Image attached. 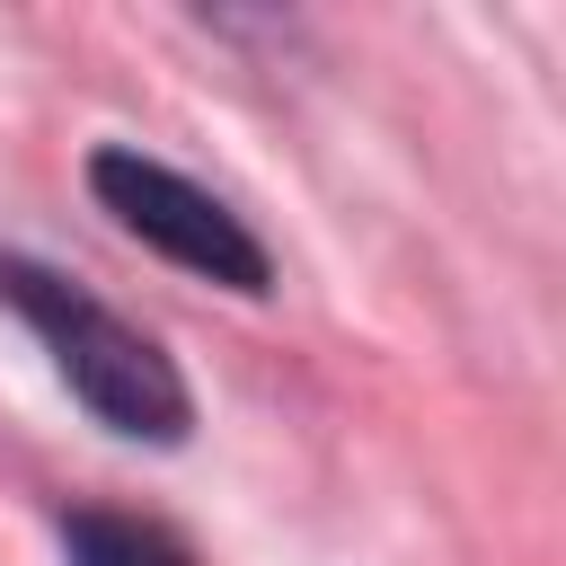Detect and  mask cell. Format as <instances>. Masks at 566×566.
Wrapping results in <instances>:
<instances>
[{
	"label": "cell",
	"mask_w": 566,
	"mask_h": 566,
	"mask_svg": "<svg viewBox=\"0 0 566 566\" xmlns=\"http://www.w3.org/2000/svg\"><path fill=\"white\" fill-rule=\"evenodd\" d=\"M0 310L53 354L62 389L124 442H186L195 424V398H186V371L168 363V345L150 327H133L115 301H97L88 283H71L62 265L44 256H18L0 248Z\"/></svg>",
	"instance_id": "cell-1"
},
{
	"label": "cell",
	"mask_w": 566,
	"mask_h": 566,
	"mask_svg": "<svg viewBox=\"0 0 566 566\" xmlns=\"http://www.w3.org/2000/svg\"><path fill=\"white\" fill-rule=\"evenodd\" d=\"M88 195H97V212L124 230V239H142L150 256H168V265H186V274H203V283H221V292H265L274 283V256H265V239L221 203V195H203L195 177H177L168 159H150V150H124V142H106V150H88Z\"/></svg>",
	"instance_id": "cell-2"
},
{
	"label": "cell",
	"mask_w": 566,
	"mask_h": 566,
	"mask_svg": "<svg viewBox=\"0 0 566 566\" xmlns=\"http://www.w3.org/2000/svg\"><path fill=\"white\" fill-rule=\"evenodd\" d=\"M62 548H71V566H195V557H186V539H177L168 522L97 513V504L62 522Z\"/></svg>",
	"instance_id": "cell-3"
}]
</instances>
